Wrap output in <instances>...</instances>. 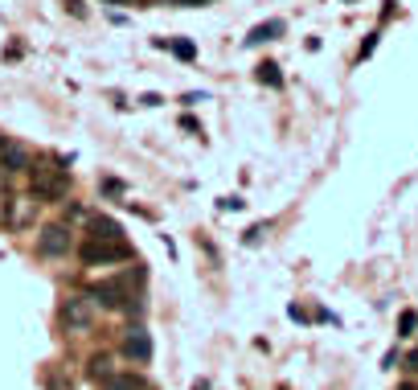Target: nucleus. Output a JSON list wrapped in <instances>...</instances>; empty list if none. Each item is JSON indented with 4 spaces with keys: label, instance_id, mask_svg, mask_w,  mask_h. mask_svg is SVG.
I'll list each match as a JSON object with an SVG mask.
<instances>
[{
    "label": "nucleus",
    "instance_id": "8",
    "mask_svg": "<svg viewBox=\"0 0 418 390\" xmlns=\"http://www.w3.org/2000/svg\"><path fill=\"white\" fill-rule=\"evenodd\" d=\"M123 358L127 362H152V337L144 333V329H127V337H123Z\"/></svg>",
    "mask_w": 418,
    "mask_h": 390
},
{
    "label": "nucleus",
    "instance_id": "3",
    "mask_svg": "<svg viewBox=\"0 0 418 390\" xmlns=\"http://www.w3.org/2000/svg\"><path fill=\"white\" fill-rule=\"evenodd\" d=\"M58 320H62L66 333H91L94 329V300L91 296H70V300H62Z\"/></svg>",
    "mask_w": 418,
    "mask_h": 390
},
{
    "label": "nucleus",
    "instance_id": "13",
    "mask_svg": "<svg viewBox=\"0 0 418 390\" xmlns=\"http://www.w3.org/2000/svg\"><path fill=\"white\" fill-rule=\"evenodd\" d=\"M414 329H418V313L406 308V313L398 317V337H414Z\"/></svg>",
    "mask_w": 418,
    "mask_h": 390
},
{
    "label": "nucleus",
    "instance_id": "4",
    "mask_svg": "<svg viewBox=\"0 0 418 390\" xmlns=\"http://www.w3.org/2000/svg\"><path fill=\"white\" fill-rule=\"evenodd\" d=\"M87 296L103 308H139V304H132V279H99V284H91Z\"/></svg>",
    "mask_w": 418,
    "mask_h": 390
},
{
    "label": "nucleus",
    "instance_id": "20",
    "mask_svg": "<svg viewBox=\"0 0 418 390\" xmlns=\"http://www.w3.org/2000/svg\"><path fill=\"white\" fill-rule=\"evenodd\" d=\"M0 144H4V136H0Z\"/></svg>",
    "mask_w": 418,
    "mask_h": 390
},
{
    "label": "nucleus",
    "instance_id": "1",
    "mask_svg": "<svg viewBox=\"0 0 418 390\" xmlns=\"http://www.w3.org/2000/svg\"><path fill=\"white\" fill-rule=\"evenodd\" d=\"M136 251L123 243V239H87L78 246V259L87 268H111V263H127Z\"/></svg>",
    "mask_w": 418,
    "mask_h": 390
},
{
    "label": "nucleus",
    "instance_id": "6",
    "mask_svg": "<svg viewBox=\"0 0 418 390\" xmlns=\"http://www.w3.org/2000/svg\"><path fill=\"white\" fill-rule=\"evenodd\" d=\"M37 214V201L33 197H4V206H0V218L4 226H13V230H25L29 222Z\"/></svg>",
    "mask_w": 418,
    "mask_h": 390
},
{
    "label": "nucleus",
    "instance_id": "2",
    "mask_svg": "<svg viewBox=\"0 0 418 390\" xmlns=\"http://www.w3.org/2000/svg\"><path fill=\"white\" fill-rule=\"evenodd\" d=\"M29 181H33V197L37 201H62V197H70V172L58 169V165H33Z\"/></svg>",
    "mask_w": 418,
    "mask_h": 390
},
{
    "label": "nucleus",
    "instance_id": "14",
    "mask_svg": "<svg viewBox=\"0 0 418 390\" xmlns=\"http://www.w3.org/2000/svg\"><path fill=\"white\" fill-rule=\"evenodd\" d=\"M258 82H267V87H279V82H283V74H279L275 62H262V66H258Z\"/></svg>",
    "mask_w": 418,
    "mask_h": 390
},
{
    "label": "nucleus",
    "instance_id": "7",
    "mask_svg": "<svg viewBox=\"0 0 418 390\" xmlns=\"http://www.w3.org/2000/svg\"><path fill=\"white\" fill-rule=\"evenodd\" d=\"M0 169L8 172V177L29 172V169H33V156H29V148L13 144V140H4V144H0Z\"/></svg>",
    "mask_w": 418,
    "mask_h": 390
},
{
    "label": "nucleus",
    "instance_id": "9",
    "mask_svg": "<svg viewBox=\"0 0 418 390\" xmlns=\"http://www.w3.org/2000/svg\"><path fill=\"white\" fill-rule=\"evenodd\" d=\"M103 390H148V382H144L139 374H111V378L103 382Z\"/></svg>",
    "mask_w": 418,
    "mask_h": 390
},
{
    "label": "nucleus",
    "instance_id": "17",
    "mask_svg": "<svg viewBox=\"0 0 418 390\" xmlns=\"http://www.w3.org/2000/svg\"><path fill=\"white\" fill-rule=\"evenodd\" d=\"M406 370H410V374H418V349H414V353H406Z\"/></svg>",
    "mask_w": 418,
    "mask_h": 390
},
{
    "label": "nucleus",
    "instance_id": "5",
    "mask_svg": "<svg viewBox=\"0 0 418 390\" xmlns=\"http://www.w3.org/2000/svg\"><path fill=\"white\" fill-rule=\"evenodd\" d=\"M37 251H42L46 259H62V255H70V226H62V222L42 226V234H37Z\"/></svg>",
    "mask_w": 418,
    "mask_h": 390
},
{
    "label": "nucleus",
    "instance_id": "12",
    "mask_svg": "<svg viewBox=\"0 0 418 390\" xmlns=\"http://www.w3.org/2000/svg\"><path fill=\"white\" fill-rule=\"evenodd\" d=\"M111 374H115V370H111V358H107V353H99V358L91 362V378H94V382H107Z\"/></svg>",
    "mask_w": 418,
    "mask_h": 390
},
{
    "label": "nucleus",
    "instance_id": "10",
    "mask_svg": "<svg viewBox=\"0 0 418 390\" xmlns=\"http://www.w3.org/2000/svg\"><path fill=\"white\" fill-rule=\"evenodd\" d=\"M91 239H123L115 218H91Z\"/></svg>",
    "mask_w": 418,
    "mask_h": 390
},
{
    "label": "nucleus",
    "instance_id": "15",
    "mask_svg": "<svg viewBox=\"0 0 418 390\" xmlns=\"http://www.w3.org/2000/svg\"><path fill=\"white\" fill-rule=\"evenodd\" d=\"M172 54H177L181 62H193V58H197V46H193V42H172Z\"/></svg>",
    "mask_w": 418,
    "mask_h": 390
},
{
    "label": "nucleus",
    "instance_id": "18",
    "mask_svg": "<svg viewBox=\"0 0 418 390\" xmlns=\"http://www.w3.org/2000/svg\"><path fill=\"white\" fill-rule=\"evenodd\" d=\"M398 390H418V382H402V386H398Z\"/></svg>",
    "mask_w": 418,
    "mask_h": 390
},
{
    "label": "nucleus",
    "instance_id": "16",
    "mask_svg": "<svg viewBox=\"0 0 418 390\" xmlns=\"http://www.w3.org/2000/svg\"><path fill=\"white\" fill-rule=\"evenodd\" d=\"M103 189H107V194H123V181H115V177H107V181H103Z\"/></svg>",
    "mask_w": 418,
    "mask_h": 390
},
{
    "label": "nucleus",
    "instance_id": "19",
    "mask_svg": "<svg viewBox=\"0 0 418 390\" xmlns=\"http://www.w3.org/2000/svg\"><path fill=\"white\" fill-rule=\"evenodd\" d=\"M4 185H8V172L0 169V189H4Z\"/></svg>",
    "mask_w": 418,
    "mask_h": 390
},
{
    "label": "nucleus",
    "instance_id": "11",
    "mask_svg": "<svg viewBox=\"0 0 418 390\" xmlns=\"http://www.w3.org/2000/svg\"><path fill=\"white\" fill-rule=\"evenodd\" d=\"M279 29H283V25H279V21H271V25H258L255 33L246 37V46H262V42H271V37H275Z\"/></svg>",
    "mask_w": 418,
    "mask_h": 390
}]
</instances>
